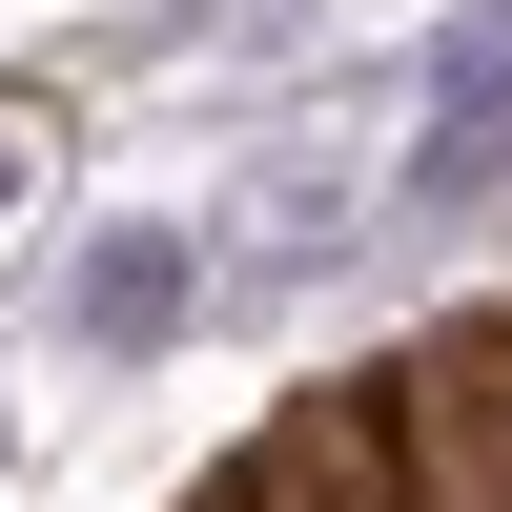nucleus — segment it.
<instances>
[{"mask_svg":"<svg viewBox=\"0 0 512 512\" xmlns=\"http://www.w3.org/2000/svg\"><path fill=\"white\" fill-rule=\"evenodd\" d=\"M205 308H226V246H205V226H103L62 267V349L82 369H164Z\"/></svg>","mask_w":512,"mask_h":512,"instance_id":"f257e3e1","label":"nucleus"}]
</instances>
